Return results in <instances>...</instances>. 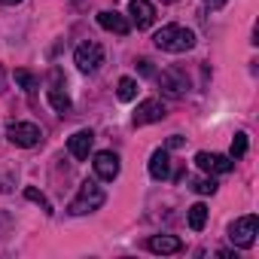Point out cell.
Here are the masks:
<instances>
[{
  "instance_id": "11",
  "label": "cell",
  "mask_w": 259,
  "mask_h": 259,
  "mask_svg": "<svg viewBox=\"0 0 259 259\" xmlns=\"http://www.w3.org/2000/svg\"><path fill=\"white\" fill-rule=\"evenodd\" d=\"M92 144H95V132H92V128H82V132H76V135L67 141V150H70L73 159L85 162L89 153H92Z\"/></svg>"
},
{
  "instance_id": "16",
  "label": "cell",
  "mask_w": 259,
  "mask_h": 259,
  "mask_svg": "<svg viewBox=\"0 0 259 259\" xmlns=\"http://www.w3.org/2000/svg\"><path fill=\"white\" fill-rule=\"evenodd\" d=\"M116 95H119V101H135L138 98V82L132 76H122L116 82Z\"/></svg>"
},
{
  "instance_id": "8",
  "label": "cell",
  "mask_w": 259,
  "mask_h": 259,
  "mask_svg": "<svg viewBox=\"0 0 259 259\" xmlns=\"http://www.w3.org/2000/svg\"><path fill=\"white\" fill-rule=\"evenodd\" d=\"M195 165L201 171H207V174H229L235 168V159L232 156H220V153H198Z\"/></svg>"
},
{
  "instance_id": "24",
  "label": "cell",
  "mask_w": 259,
  "mask_h": 259,
  "mask_svg": "<svg viewBox=\"0 0 259 259\" xmlns=\"http://www.w3.org/2000/svg\"><path fill=\"white\" fill-rule=\"evenodd\" d=\"M204 4H207V7H213V10H217V7H223V4H226V0H204Z\"/></svg>"
},
{
  "instance_id": "4",
  "label": "cell",
  "mask_w": 259,
  "mask_h": 259,
  "mask_svg": "<svg viewBox=\"0 0 259 259\" xmlns=\"http://www.w3.org/2000/svg\"><path fill=\"white\" fill-rule=\"evenodd\" d=\"M73 61H76V67H79L82 73H95V70L104 64V49H101V43H82V46H76Z\"/></svg>"
},
{
  "instance_id": "3",
  "label": "cell",
  "mask_w": 259,
  "mask_h": 259,
  "mask_svg": "<svg viewBox=\"0 0 259 259\" xmlns=\"http://www.w3.org/2000/svg\"><path fill=\"white\" fill-rule=\"evenodd\" d=\"M256 235H259V217L256 213H247V217H241V220H235L229 226V241L235 247H241V250L253 247L256 244Z\"/></svg>"
},
{
  "instance_id": "18",
  "label": "cell",
  "mask_w": 259,
  "mask_h": 259,
  "mask_svg": "<svg viewBox=\"0 0 259 259\" xmlns=\"http://www.w3.org/2000/svg\"><path fill=\"white\" fill-rule=\"evenodd\" d=\"M16 82H19V85H22L25 92H34L40 79H37V76H34L31 70H25V67H19V70H16Z\"/></svg>"
},
{
  "instance_id": "17",
  "label": "cell",
  "mask_w": 259,
  "mask_h": 259,
  "mask_svg": "<svg viewBox=\"0 0 259 259\" xmlns=\"http://www.w3.org/2000/svg\"><path fill=\"white\" fill-rule=\"evenodd\" d=\"M46 98H49V104L55 107V113H61V116H64V113H70V98H67L61 89H49V92H46Z\"/></svg>"
},
{
  "instance_id": "7",
  "label": "cell",
  "mask_w": 259,
  "mask_h": 259,
  "mask_svg": "<svg viewBox=\"0 0 259 259\" xmlns=\"http://www.w3.org/2000/svg\"><path fill=\"white\" fill-rule=\"evenodd\" d=\"M165 104L159 101V98H147V101H141L138 104V110H135V125H150V122H162L165 119Z\"/></svg>"
},
{
  "instance_id": "5",
  "label": "cell",
  "mask_w": 259,
  "mask_h": 259,
  "mask_svg": "<svg viewBox=\"0 0 259 259\" xmlns=\"http://www.w3.org/2000/svg\"><path fill=\"white\" fill-rule=\"evenodd\" d=\"M10 141L16 144V147H22V150H31V147H37L40 144V138H43V132H40V125H34V122H16V125H10Z\"/></svg>"
},
{
  "instance_id": "1",
  "label": "cell",
  "mask_w": 259,
  "mask_h": 259,
  "mask_svg": "<svg viewBox=\"0 0 259 259\" xmlns=\"http://www.w3.org/2000/svg\"><path fill=\"white\" fill-rule=\"evenodd\" d=\"M153 43H156V49L177 55V52H189L195 46V34L189 28H183V25H165L162 31H156Z\"/></svg>"
},
{
  "instance_id": "20",
  "label": "cell",
  "mask_w": 259,
  "mask_h": 259,
  "mask_svg": "<svg viewBox=\"0 0 259 259\" xmlns=\"http://www.w3.org/2000/svg\"><path fill=\"white\" fill-rule=\"evenodd\" d=\"M25 198H28V201H37L46 213H52V204H49V201H46V195H43V192H37L34 186H28V189H25Z\"/></svg>"
},
{
  "instance_id": "9",
  "label": "cell",
  "mask_w": 259,
  "mask_h": 259,
  "mask_svg": "<svg viewBox=\"0 0 259 259\" xmlns=\"http://www.w3.org/2000/svg\"><path fill=\"white\" fill-rule=\"evenodd\" d=\"M92 165H95L98 180H107V183H110V180H116V177H119V168H122V165H119V156H116V153H110V150L95 153V162H92Z\"/></svg>"
},
{
  "instance_id": "21",
  "label": "cell",
  "mask_w": 259,
  "mask_h": 259,
  "mask_svg": "<svg viewBox=\"0 0 259 259\" xmlns=\"http://www.w3.org/2000/svg\"><path fill=\"white\" fill-rule=\"evenodd\" d=\"M192 189L201 192V195H213V192H217V180H213V177H210V180H207V177H204V180H195Z\"/></svg>"
},
{
  "instance_id": "27",
  "label": "cell",
  "mask_w": 259,
  "mask_h": 259,
  "mask_svg": "<svg viewBox=\"0 0 259 259\" xmlns=\"http://www.w3.org/2000/svg\"><path fill=\"white\" fill-rule=\"evenodd\" d=\"M165 4H177V0H165Z\"/></svg>"
},
{
  "instance_id": "19",
  "label": "cell",
  "mask_w": 259,
  "mask_h": 259,
  "mask_svg": "<svg viewBox=\"0 0 259 259\" xmlns=\"http://www.w3.org/2000/svg\"><path fill=\"white\" fill-rule=\"evenodd\" d=\"M244 156H247V135L238 132L232 138V159H244Z\"/></svg>"
},
{
  "instance_id": "2",
  "label": "cell",
  "mask_w": 259,
  "mask_h": 259,
  "mask_svg": "<svg viewBox=\"0 0 259 259\" xmlns=\"http://www.w3.org/2000/svg\"><path fill=\"white\" fill-rule=\"evenodd\" d=\"M107 201V192L95 183V180H85V183H79V192H76V198L67 204V213H73V217H82V213H92V210H98L101 204Z\"/></svg>"
},
{
  "instance_id": "26",
  "label": "cell",
  "mask_w": 259,
  "mask_h": 259,
  "mask_svg": "<svg viewBox=\"0 0 259 259\" xmlns=\"http://www.w3.org/2000/svg\"><path fill=\"white\" fill-rule=\"evenodd\" d=\"M0 92H4V70H0Z\"/></svg>"
},
{
  "instance_id": "6",
  "label": "cell",
  "mask_w": 259,
  "mask_h": 259,
  "mask_svg": "<svg viewBox=\"0 0 259 259\" xmlns=\"http://www.w3.org/2000/svg\"><path fill=\"white\" fill-rule=\"evenodd\" d=\"M159 82H162V92L171 95V98H183L186 89H189V79H186V73L180 67H165L162 76H159Z\"/></svg>"
},
{
  "instance_id": "25",
  "label": "cell",
  "mask_w": 259,
  "mask_h": 259,
  "mask_svg": "<svg viewBox=\"0 0 259 259\" xmlns=\"http://www.w3.org/2000/svg\"><path fill=\"white\" fill-rule=\"evenodd\" d=\"M16 4H22V0H0V7H16Z\"/></svg>"
},
{
  "instance_id": "14",
  "label": "cell",
  "mask_w": 259,
  "mask_h": 259,
  "mask_svg": "<svg viewBox=\"0 0 259 259\" xmlns=\"http://www.w3.org/2000/svg\"><path fill=\"white\" fill-rule=\"evenodd\" d=\"M147 247L153 250V253H180L183 250V241L180 238H174V235H153L150 241H147Z\"/></svg>"
},
{
  "instance_id": "15",
  "label": "cell",
  "mask_w": 259,
  "mask_h": 259,
  "mask_svg": "<svg viewBox=\"0 0 259 259\" xmlns=\"http://www.w3.org/2000/svg\"><path fill=\"white\" fill-rule=\"evenodd\" d=\"M186 220H189V229L192 232H201L204 229V223H207V207L198 201V204H192L189 207V213H186Z\"/></svg>"
},
{
  "instance_id": "13",
  "label": "cell",
  "mask_w": 259,
  "mask_h": 259,
  "mask_svg": "<svg viewBox=\"0 0 259 259\" xmlns=\"http://www.w3.org/2000/svg\"><path fill=\"white\" fill-rule=\"evenodd\" d=\"M150 177L159 180V183L171 177V156H168V150H156L150 156Z\"/></svg>"
},
{
  "instance_id": "10",
  "label": "cell",
  "mask_w": 259,
  "mask_h": 259,
  "mask_svg": "<svg viewBox=\"0 0 259 259\" xmlns=\"http://www.w3.org/2000/svg\"><path fill=\"white\" fill-rule=\"evenodd\" d=\"M128 13H132V22L138 25V31H147L156 22V7L150 0H132V4H128Z\"/></svg>"
},
{
  "instance_id": "12",
  "label": "cell",
  "mask_w": 259,
  "mask_h": 259,
  "mask_svg": "<svg viewBox=\"0 0 259 259\" xmlns=\"http://www.w3.org/2000/svg\"><path fill=\"white\" fill-rule=\"evenodd\" d=\"M98 25H101L104 31L119 34V37H125L128 31H132V22H128L122 13H116V10H104V13H98Z\"/></svg>"
},
{
  "instance_id": "23",
  "label": "cell",
  "mask_w": 259,
  "mask_h": 259,
  "mask_svg": "<svg viewBox=\"0 0 259 259\" xmlns=\"http://www.w3.org/2000/svg\"><path fill=\"white\" fill-rule=\"evenodd\" d=\"M138 64H141V73H144V76H150V73H153V67H150V61H147V58H141Z\"/></svg>"
},
{
  "instance_id": "22",
  "label": "cell",
  "mask_w": 259,
  "mask_h": 259,
  "mask_svg": "<svg viewBox=\"0 0 259 259\" xmlns=\"http://www.w3.org/2000/svg\"><path fill=\"white\" fill-rule=\"evenodd\" d=\"M180 144H183V138H180V135H171V138H168V150H177Z\"/></svg>"
}]
</instances>
